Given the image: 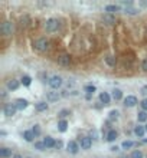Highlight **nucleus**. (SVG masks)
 Masks as SVG:
<instances>
[{
  "mask_svg": "<svg viewBox=\"0 0 147 158\" xmlns=\"http://www.w3.org/2000/svg\"><path fill=\"white\" fill-rule=\"evenodd\" d=\"M29 22H30L29 16H23V17H20V26H22V27H26V26L29 24Z\"/></svg>",
  "mask_w": 147,
  "mask_h": 158,
  "instance_id": "nucleus-28",
  "label": "nucleus"
},
{
  "mask_svg": "<svg viewBox=\"0 0 147 158\" xmlns=\"http://www.w3.org/2000/svg\"><path fill=\"white\" fill-rule=\"evenodd\" d=\"M105 63H107L108 66H111V68L115 66V57L114 56H107L105 57Z\"/></svg>",
  "mask_w": 147,
  "mask_h": 158,
  "instance_id": "nucleus-26",
  "label": "nucleus"
},
{
  "mask_svg": "<svg viewBox=\"0 0 147 158\" xmlns=\"http://www.w3.org/2000/svg\"><path fill=\"white\" fill-rule=\"evenodd\" d=\"M22 83L25 86H30V83H32V78L30 76H28V75H25L22 78Z\"/></svg>",
  "mask_w": 147,
  "mask_h": 158,
  "instance_id": "nucleus-27",
  "label": "nucleus"
},
{
  "mask_svg": "<svg viewBox=\"0 0 147 158\" xmlns=\"http://www.w3.org/2000/svg\"><path fill=\"white\" fill-rule=\"evenodd\" d=\"M67 149H68V152H71V154H77L79 151V145L75 141H69L68 144H67Z\"/></svg>",
  "mask_w": 147,
  "mask_h": 158,
  "instance_id": "nucleus-7",
  "label": "nucleus"
},
{
  "mask_svg": "<svg viewBox=\"0 0 147 158\" xmlns=\"http://www.w3.org/2000/svg\"><path fill=\"white\" fill-rule=\"evenodd\" d=\"M58 27H59V22H58L56 19H49V20H46L45 29L48 32H55V30H58Z\"/></svg>",
  "mask_w": 147,
  "mask_h": 158,
  "instance_id": "nucleus-2",
  "label": "nucleus"
},
{
  "mask_svg": "<svg viewBox=\"0 0 147 158\" xmlns=\"http://www.w3.org/2000/svg\"><path fill=\"white\" fill-rule=\"evenodd\" d=\"M131 158H143V152L138 151V149H136V151L131 152Z\"/></svg>",
  "mask_w": 147,
  "mask_h": 158,
  "instance_id": "nucleus-30",
  "label": "nucleus"
},
{
  "mask_svg": "<svg viewBox=\"0 0 147 158\" xmlns=\"http://www.w3.org/2000/svg\"><path fill=\"white\" fill-rule=\"evenodd\" d=\"M48 83H49V86H51L52 89H58V88L62 85V78L55 75V76H52V78L48 80Z\"/></svg>",
  "mask_w": 147,
  "mask_h": 158,
  "instance_id": "nucleus-3",
  "label": "nucleus"
},
{
  "mask_svg": "<svg viewBox=\"0 0 147 158\" xmlns=\"http://www.w3.org/2000/svg\"><path fill=\"white\" fill-rule=\"evenodd\" d=\"M146 142H147V139H146Z\"/></svg>",
  "mask_w": 147,
  "mask_h": 158,
  "instance_id": "nucleus-42",
  "label": "nucleus"
},
{
  "mask_svg": "<svg viewBox=\"0 0 147 158\" xmlns=\"http://www.w3.org/2000/svg\"><path fill=\"white\" fill-rule=\"evenodd\" d=\"M13 158H22V155H19V154H16V155H14V157Z\"/></svg>",
  "mask_w": 147,
  "mask_h": 158,
  "instance_id": "nucleus-40",
  "label": "nucleus"
},
{
  "mask_svg": "<svg viewBox=\"0 0 147 158\" xmlns=\"http://www.w3.org/2000/svg\"><path fill=\"white\" fill-rule=\"evenodd\" d=\"M137 119H138V122H146V121H147V112H146V111L138 112V115H137Z\"/></svg>",
  "mask_w": 147,
  "mask_h": 158,
  "instance_id": "nucleus-24",
  "label": "nucleus"
},
{
  "mask_svg": "<svg viewBox=\"0 0 147 158\" xmlns=\"http://www.w3.org/2000/svg\"><path fill=\"white\" fill-rule=\"evenodd\" d=\"M115 138H117V131H115V129H110V131L107 132V141H108V142H113Z\"/></svg>",
  "mask_w": 147,
  "mask_h": 158,
  "instance_id": "nucleus-16",
  "label": "nucleus"
},
{
  "mask_svg": "<svg viewBox=\"0 0 147 158\" xmlns=\"http://www.w3.org/2000/svg\"><path fill=\"white\" fill-rule=\"evenodd\" d=\"M14 105H16V108H17V111H23V109H26L28 108V105H29V102L26 101V99H16L14 102Z\"/></svg>",
  "mask_w": 147,
  "mask_h": 158,
  "instance_id": "nucleus-10",
  "label": "nucleus"
},
{
  "mask_svg": "<svg viewBox=\"0 0 147 158\" xmlns=\"http://www.w3.org/2000/svg\"><path fill=\"white\" fill-rule=\"evenodd\" d=\"M67 128H68V122H67L65 119H61V121L58 122V129H59L61 132H65Z\"/></svg>",
  "mask_w": 147,
  "mask_h": 158,
  "instance_id": "nucleus-19",
  "label": "nucleus"
},
{
  "mask_svg": "<svg viewBox=\"0 0 147 158\" xmlns=\"http://www.w3.org/2000/svg\"><path fill=\"white\" fill-rule=\"evenodd\" d=\"M118 10H120V7L115 6V4H108V6H105V11L110 13V14H113L114 11H118Z\"/></svg>",
  "mask_w": 147,
  "mask_h": 158,
  "instance_id": "nucleus-20",
  "label": "nucleus"
},
{
  "mask_svg": "<svg viewBox=\"0 0 147 158\" xmlns=\"http://www.w3.org/2000/svg\"><path fill=\"white\" fill-rule=\"evenodd\" d=\"M12 155V149H9V148H1L0 149V157L1 158H7Z\"/></svg>",
  "mask_w": 147,
  "mask_h": 158,
  "instance_id": "nucleus-22",
  "label": "nucleus"
},
{
  "mask_svg": "<svg viewBox=\"0 0 147 158\" xmlns=\"http://www.w3.org/2000/svg\"><path fill=\"white\" fill-rule=\"evenodd\" d=\"M91 145H92V139H91L90 136L81 138V148H82V149H90Z\"/></svg>",
  "mask_w": 147,
  "mask_h": 158,
  "instance_id": "nucleus-9",
  "label": "nucleus"
},
{
  "mask_svg": "<svg viewBox=\"0 0 147 158\" xmlns=\"http://www.w3.org/2000/svg\"><path fill=\"white\" fill-rule=\"evenodd\" d=\"M85 92H87V99H90L91 95L95 92V86H92V85H88V86H85Z\"/></svg>",
  "mask_w": 147,
  "mask_h": 158,
  "instance_id": "nucleus-23",
  "label": "nucleus"
},
{
  "mask_svg": "<svg viewBox=\"0 0 147 158\" xmlns=\"http://www.w3.org/2000/svg\"><path fill=\"white\" fill-rule=\"evenodd\" d=\"M43 144H45L46 148H54L56 145V142L54 141V138H51V136H46L45 139H43Z\"/></svg>",
  "mask_w": 147,
  "mask_h": 158,
  "instance_id": "nucleus-15",
  "label": "nucleus"
},
{
  "mask_svg": "<svg viewBox=\"0 0 147 158\" xmlns=\"http://www.w3.org/2000/svg\"><path fill=\"white\" fill-rule=\"evenodd\" d=\"M23 138H25V141H28V142H32L35 138V134L32 131H25L23 132Z\"/></svg>",
  "mask_w": 147,
  "mask_h": 158,
  "instance_id": "nucleus-18",
  "label": "nucleus"
},
{
  "mask_svg": "<svg viewBox=\"0 0 147 158\" xmlns=\"http://www.w3.org/2000/svg\"><path fill=\"white\" fill-rule=\"evenodd\" d=\"M114 119L115 121L118 119V111H111L110 112V121H114Z\"/></svg>",
  "mask_w": 147,
  "mask_h": 158,
  "instance_id": "nucleus-32",
  "label": "nucleus"
},
{
  "mask_svg": "<svg viewBox=\"0 0 147 158\" xmlns=\"http://www.w3.org/2000/svg\"><path fill=\"white\" fill-rule=\"evenodd\" d=\"M16 111H17V108H16L14 103H6L4 108H3V112H4L6 116H13L16 113Z\"/></svg>",
  "mask_w": 147,
  "mask_h": 158,
  "instance_id": "nucleus-4",
  "label": "nucleus"
},
{
  "mask_svg": "<svg viewBox=\"0 0 147 158\" xmlns=\"http://www.w3.org/2000/svg\"><path fill=\"white\" fill-rule=\"evenodd\" d=\"M133 145H134V142H133V141H124V142L121 144V147L124 148V149H128V148H131Z\"/></svg>",
  "mask_w": 147,
  "mask_h": 158,
  "instance_id": "nucleus-29",
  "label": "nucleus"
},
{
  "mask_svg": "<svg viewBox=\"0 0 147 158\" xmlns=\"http://www.w3.org/2000/svg\"><path fill=\"white\" fill-rule=\"evenodd\" d=\"M110 101H111V98H110V95H108L107 92H101V93H100V102H101V103L108 105Z\"/></svg>",
  "mask_w": 147,
  "mask_h": 158,
  "instance_id": "nucleus-13",
  "label": "nucleus"
},
{
  "mask_svg": "<svg viewBox=\"0 0 147 158\" xmlns=\"http://www.w3.org/2000/svg\"><path fill=\"white\" fill-rule=\"evenodd\" d=\"M46 99L49 102H56L58 99H59V93H58V92H54V90H52V92H48V93H46Z\"/></svg>",
  "mask_w": 147,
  "mask_h": 158,
  "instance_id": "nucleus-12",
  "label": "nucleus"
},
{
  "mask_svg": "<svg viewBox=\"0 0 147 158\" xmlns=\"http://www.w3.org/2000/svg\"><path fill=\"white\" fill-rule=\"evenodd\" d=\"M46 109H48V103H46V102H38V103H36V111L43 112Z\"/></svg>",
  "mask_w": 147,
  "mask_h": 158,
  "instance_id": "nucleus-21",
  "label": "nucleus"
},
{
  "mask_svg": "<svg viewBox=\"0 0 147 158\" xmlns=\"http://www.w3.org/2000/svg\"><path fill=\"white\" fill-rule=\"evenodd\" d=\"M58 63H59L61 66H68L69 63H71V56L67 55V53H64V55L58 56Z\"/></svg>",
  "mask_w": 147,
  "mask_h": 158,
  "instance_id": "nucleus-6",
  "label": "nucleus"
},
{
  "mask_svg": "<svg viewBox=\"0 0 147 158\" xmlns=\"http://www.w3.org/2000/svg\"><path fill=\"white\" fill-rule=\"evenodd\" d=\"M144 132H146V126H141V125H137L136 128H134V134H136L138 138H143L144 135Z\"/></svg>",
  "mask_w": 147,
  "mask_h": 158,
  "instance_id": "nucleus-14",
  "label": "nucleus"
},
{
  "mask_svg": "<svg viewBox=\"0 0 147 158\" xmlns=\"http://www.w3.org/2000/svg\"><path fill=\"white\" fill-rule=\"evenodd\" d=\"M7 88H9L10 90H16L17 88H19V82H17L16 79H12V80L7 82Z\"/></svg>",
  "mask_w": 147,
  "mask_h": 158,
  "instance_id": "nucleus-17",
  "label": "nucleus"
},
{
  "mask_svg": "<svg viewBox=\"0 0 147 158\" xmlns=\"http://www.w3.org/2000/svg\"><path fill=\"white\" fill-rule=\"evenodd\" d=\"M32 132L35 134V136H38L39 134H41V129H39V125H35L33 129H32Z\"/></svg>",
  "mask_w": 147,
  "mask_h": 158,
  "instance_id": "nucleus-34",
  "label": "nucleus"
},
{
  "mask_svg": "<svg viewBox=\"0 0 147 158\" xmlns=\"http://www.w3.org/2000/svg\"><path fill=\"white\" fill-rule=\"evenodd\" d=\"M113 98L115 99V101H120L121 98H123V92L120 89H114L113 90Z\"/></svg>",
  "mask_w": 147,
  "mask_h": 158,
  "instance_id": "nucleus-25",
  "label": "nucleus"
},
{
  "mask_svg": "<svg viewBox=\"0 0 147 158\" xmlns=\"http://www.w3.org/2000/svg\"><path fill=\"white\" fill-rule=\"evenodd\" d=\"M0 30H1V33H3V34L9 36V34H12V32H13V24H12L10 22L1 23V27H0Z\"/></svg>",
  "mask_w": 147,
  "mask_h": 158,
  "instance_id": "nucleus-5",
  "label": "nucleus"
},
{
  "mask_svg": "<svg viewBox=\"0 0 147 158\" xmlns=\"http://www.w3.org/2000/svg\"><path fill=\"white\" fill-rule=\"evenodd\" d=\"M48 47H49V42L45 37H41L35 42V49L39 50V52H45V50H48Z\"/></svg>",
  "mask_w": 147,
  "mask_h": 158,
  "instance_id": "nucleus-1",
  "label": "nucleus"
},
{
  "mask_svg": "<svg viewBox=\"0 0 147 158\" xmlns=\"http://www.w3.org/2000/svg\"><path fill=\"white\" fill-rule=\"evenodd\" d=\"M35 148H36V149H39V151H43V149H46L43 141H42V142H35Z\"/></svg>",
  "mask_w": 147,
  "mask_h": 158,
  "instance_id": "nucleus-31",
  "label": "nucleus"
},
{
  "mask_svg": "<svg viewBox=\"0 0 147 158\" xmlns=\"http://www.w3.org/2000/svg\"><path fill=\"white\" fill-rule=\"evenodd\" d=\"M58 115H59V118H65L67 115H69V111L68 109H62V111H59Z\"/></svg>",
  "mask_w": 147,
  "mask_h": 158,
  "instance_id": "nucleus-33",
  "label": "nucleus"
},
{
  "mask_svg": "<svg viewBox=\"0 0 147 158\" xmlns=\"http://www.w3.org/2000/svg\"><path fill=\"white\" fill-rule=\"evenodd\" d=\"M125 13H128V14H137V11L138 10H136V9H131V7H130V9H125Z\"/></svg>",
  "mask_w": 147,
  "mask_h": 158,
  "instance_id": "nucleus-36",
  "label": "nucleus"
},
{
  "mask_svg": "<svg viewBox=\"0 0 147 158\" xmlns=\"http://www.w3.org/2000/svg\"><path fill=\"white\" fill-rule=\"evenodd\" d=\"M140 105H141V108H143V111H147V98H146V99H143Z\"/></svg>",
  "mask_w": 147,
  "mask_h": 158,
  "instance_id": "nucleus-37",
  "label": "nucleus"
},
{
  "mask_svg": "<svg viewBox=\"0 0 147 158\" xmlns=\"http://www.w3.org/2000/svg\"><path fill=\"white\" fill-rule=\"evenodd\" d=\"M146 132H147V125H146Z\"/></svg>",
  "mask_w": 147,
  "mask_h": 158,
  "instance_id": "nucleus-41",
  "label": "nucleus"
},
{
  "mask_svg": "<svg viewBox=\"0 0 147 158\" xmlns=\"http://www.w3.org/2000/svg\"><path fill=\"white\" fill-rule=\"evenodd\" d=\"M55 147H56V148H61V147H62V142H61V141H59V142H56V145H55Z\"/></svg>",
  "mask_w": 147,
  "mask_h": 158,
  "instance_id": "nucleus-39",
  "label": "nucleus"
},
{
  "mask_svg": "<svg viewBox=\"0 0 147 158\" xmlns=\"http://www.w3.org/2000/svg\"><path fill=\"white\" fill-rule=\"evenodd\" d=\"M141 69H143L144 72H147V57H144L143 62H141Z\"/></svg>",
  "mask_w": 147,
  "mask_h": 158,
  "instance_id": "nucleus-35",
  "label": "nucleus"
},
{
  "mask_svg": "<svg viewBox=\"0 0 147 158\" xmlns=\"http://www.w3.org/2000/svg\"><path fill=\"white\" fill-rule=\"evenodd\" d=\"M140 92H141V95H144V96H147V85H146V86H143Z\"/></svg>",
  "mask_w": 147,
  "mask_h": 158,
  "instance_id": "nucleus-38",
  "label": "nucleus"
},
{
  "mask_svg": "<svg viewBox=\"0 0 147 158\" xmlns=\"http://www.w3.org/2000/svg\"><path fill=\"white\" fill-rule=\"evenodd\" d=\"M102 20L105 24H108V26H113L115 24V17H114L113 14H110V13H105L104 16H102Z\"/></svg>",
  "mask_w": 147,
  "mask_h": 158,
  "instance_id": "nucleus-11",
  "label": "nucleus"
},
{
  "mask_svg": "<svg viewBox=\"0 0 147 158\" xmlns=\"http://www.w3.org/2000/svg\"><path fill=\"white\" fill-rule=\"evenodd\" d=\"M124 105L125 106H128V108L136 106L137 105V98L136 96H133V95H128L127 98H124Z\"/></svg>",
  "mask_w": 147,
  "mask_h": 158,
  "instance_id": "nucleus-8",
  "label": "nucleus"
}]
</instances>
